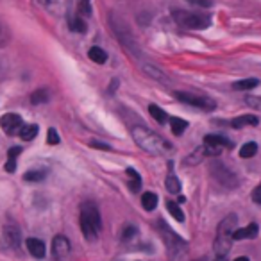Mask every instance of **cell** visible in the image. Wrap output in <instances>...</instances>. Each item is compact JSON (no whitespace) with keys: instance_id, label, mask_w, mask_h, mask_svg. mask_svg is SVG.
<instances>
[{"instance_id":"1","label":"cell","mask_w":261,"mask_h":261,"mask_svg":"<svg viewBox=\"0 0 261 261\" xmlns=\"http://www.w3.org/2000/svg\"><path fill=\"white\" fill-rule=\"evenodd\" d=\"M130 134H132L138 147L142 148V150H145V152H148V154L166 156L172 150V145L166 142L165 138H161L160 134H156V132L145 129V127L138 125V127H134V129L130 130Z\"/></svg>"},{"instance_id":"2","label":"cell","mask_w":261,"mask_h":261,"mask_svg":"<svg viewBox=\"0 0 261 261\" xmlns=\"http://www.w3.org/2000/svg\"><path fill=\"white\" fill-rule=\"evenodd\" d=\"M79 224H81V231L88 242H95L102 229L101 213L97 209L95 204L91 202H84L81 206V215H79Z\"/></svg>"},{"instance_id":"3","label":"cell","mask_w":261,"mask_h":261,"mask_svg":"<svg viewBox=\"0 0 261 261\" xmlns=\"http://www.w3.org/2000/svg\"><path fill=\"white\" fill-rule=\"evenodd\" d=\"M236 224H238L236 215L231 213V215H227L226 218L218 224V227H217V236H215V242H213V249H215V254L218 256V258H226V254L231 250L232 232L236 229Z\"/></svg>"},{"instance_id":"4","label":"cell","mask_w":261,"mask_h":261,"mask_svg":"<svg viewBox=\"0 0 261 261\" xmlns=\"http://www.w3.org/2000/svg\"><path fill=\"white\" fill-rule=\"evenodd\" d=\"M172 18L175 20V24L184 27V29H190V30H202V29H208L211 25V18L209 14H202V13H190V11H174Z\"/></svg>"},{"instance_id":"5","label":"cell","mask_w":261,"mask_h":261,"mask_svg":"<svg viewBox=\"0 0 261 261\" xmlns=\"http://www.w3.org/2000/svg\"><path fill=\"white\" fill-rule=\"evenodd\" d=\"M209 168H211V174H213L215 179H217L220 184H224L227 188H236L238 186L236 175H234L222 161H213V163L209 165Z\"/></svg>"},{"instance_id":"6","label":"cell","mask_w":261,"mask_h":261,"mask_svg":"<svg viewBox=\"0 0 261 261\" xmlns=\"http://www.w3.org/2000/svg\"><path fill=\"white\" fill-rule=\"evenodd\" d=\"M179 101L184 102V104H188V106H195L199 109H204V111H213L217 104L215 101L208 99V97H197V95H191V93H184V91H177L175 93Z\"/></svg>"},{"instance_id":"7","label":"cell","mask_w":261,"mask_h":261,"mask_svg":"<svg viewBox=\"0 0 261 261\" xmlns=\"http://www.w3.org/2000/svg\"><path fill=\"white\" fill-rule=\"evenodd\" d=\"M0 127L4 129L6 134L14 136V134H18L20 129L24 127V120H22V116L16 113H7L0 118Z\"/></svg>"},{"instance_id":"8","label":"cell","mask_w":261,"mask_h":261,"mask_svg":"<svg viewBox=\"0 0 261 261\" xmlns=\"http://www.w3.org/2000/svg\"><path fill=\"white\" fill-rule=\"evenodd\" d=\"M52 256L54 260L58 261H65L68 256H70V242L68 238L63 236V234H58V236L52 240Z\"/></svg>"},{"instance_id":"9","label":"cell","mask_w":261,"mask_h":261,"mask_svg":"<svg viewBox=\"0 0 261 261\" xmlns=\"http://www.w3.org/2000/svg\"><path fill=\"white\" fill-rule=\"evenodd\" d=\"M36 2L52 14H65L70 6V0H36Z\"/></svg>"},{"instance_id":"10","label":"cell","mask_w":261,"mask_h":261,"mask_svg":"<svg viewBox=\"0 0 261 261\" xmlns=\"http://www.w3.org/2000/svg\"><path fill=\"white\" fill-rule=\"evenodd\" d=\"M4 242L9 249H18L20 247V240H22V234H20V229L16 226H6L4 227Z\"/></svg>"},{"instance_id":"11","label":"cell","mask_w":261,"mask_h":261,"mask_svg":"<svg viewBox=\"0 0 261 261\" xmlns=\"http://www.w3.org/2000/svg\"><path fill=\"white\" fill-rule=\"evenodd\" d=\"M260 232V227L258 224H249L247 227H242V229H234L232 232V240H254Z\"/></svg>"},{"instance_id":"12","label":"cell","mask_w":261,"mask_h":261,"mask_svg":"<svg viewBox=\"0 0 261 261\" xmlns=\"http://www.w3.org/2000/svg\"><path fill=\"white\" fill-rule=\"evenodd\" d=\"M204 145L224 150V148L231 147V142L226 136H220V134H208V136H204Z\"/></svg>"},{"instance_id":"13","label":"cell","mask_w":261,"mask_h":261,"mask_svg":"<svg viewBox=\"0 0 261 261\" xmlns=\"http://www.w3.org/2000/svg\"><path fill=\"white\" fill-rule=\"evenodd\" d=\"M27 250H29L30 256H34V258H43L45 256V244H43L42 240H38V238H27Z\"/></svg>"},{"instance_id":"14","label":"cell","mask_w":261,"mask_h":261,"mask_svg":"<svg viewBox=\"0 0 261 261\" xmlns=\"http://www.w3.org/2000/svg\"><path fill=\"white\" fill-rule=\"evenodd\" d=\"M260 124V118L254 116V115H244V116H238V118L232 120V125L236 129H242V127H256Z\"/></svg>"},{"instance_id":"15","label":"cell","mask_w":261,"mask_h":261,"mask_svg":"<svg viewBox=\"0 0 261 261\" xmlns=\"http://www.w3.org/2000/svg\"><path fill=\"white\" fill-rule=\"evenodd\" d=\"M148 113H150V116H152V118L156 120V122H158V124H166V122H168V115H166V111L165 109H161L160 106H156V104H150V106H148Z\"/></svg>"},{"instance_id":"16","label":"cell","mask_w":261,"mask_h":261,"mask_svg":"<svg viewBox=\"0 0 261 261\" xmlns=\"http://www.w3.org/2000/svg\"><path fill=\"white\" fill-rule=\"evenodd\" d=\"M88 58L93 63H97V65H104L107 61V54H106V50H102L101 47H91L88 50Z\"/></svg>"},{"instance_id":"17","label":"cell","mask_w":261,"mask_h":261,"mask_svg":"<svg viewBox=\"0 0 261 261\" xmlns=\"http://www.w3.org/2000/svg\"><path fill=\"white\" fill-rule=\"evenodd\" d=\"M142 206L145 211H154L156 206H158V195L152 193V191H147L142 195Z\"/></svg>"},{"instance_id":"18","label":"cell","mask_w":261,"mask_h":261,"mask_svg":"<svg viewBox=\"0 0 261 261\" xmlns=\"http://www.w3.org/2000/svg\"><path fill=\"white\" fill-rule=\"evenodd\" d=\"M20 138L24 140V142H30V140H34L38 136V125L36 124H29V125H24L22 129H20Z\"/></svg>"},{"instance_id":"19","label":"cell","mask_w":261,"mask_h":261,"mask_svg":"<svg viewBox=\"0 0 261 261\" xmlns=\"http://www.w3.org/2000/svg\"><path fill=\"white\" fill-rule=\"evenodd\" d=\"M260 84L258 79H244V81H236V83H232V89H236V91H247V89H254L256 86Z\"/></svg>"},{"instance_id":"20","label":"cell","mask_w":261,"mask_h":261,"mask_svg":"<svg viewBox=\"0 0 261 261\" xmlns=\"http://www.w3.org/2000/svg\"><path fill=\"white\" fill-rule=\"evenodd\" d=\"M47 177V170L45 168H36V170H29V172L25 174L24 179L27 183H40L43 179Z\"/></svg>"},{"instance_id":"21","label":"cell","mask_w":261,"mask_h":261,"mask_svg":"<svg viewBox=\"0 0 261 261\" xmlns=\"http://www.w3.org/2000/svg\"><path fill=\"white\" fill-rule=\"evenodd\" d=\"M143 70H145V73H147V75L154 77L156 81H161V83H163V81H168V77L163 73V70H160L158 66L150 65V63H148V65H143Z\"/></svg>"},{"instance_id":"22","label":"cell","mask_w":261,"mask_h":261,"mask_svg":"<svg viewBox=\"0 0 261 261\" xmlns=\"http://www.w3.org/2000/svg\"><path fill=\"white\" fill-rule=\"evenodd\" d=\"M127 175L130 177L129 181L130 191H140V188H142V177H140V174L134 168H127Z\"/></svg>"},{"instance_id":"23","label":"cell","mask_w":261,"mask_h":261,"mask_svg":"<svg viewBox=\"0 0 261 261\" xmlns=\"http://www.w3.org/2000/svg\"><path fill=\"white\" fill-rule=\"evenodd\" d=\"M168 122H170L172 132L175 134V136H181L184 130H186V127H188V122H186V120H183V118H170Z\"/></svg>"},{"instance_id":"24","label":"cell","mask_w":261,"mask_h":261,"mask_svg":"<svg viewBox=\"0 0 261 261\" xmlns=\"http://www.w3.org/2000/svg\"><path fill=\"white\" fill-rule=\"evenodd\" d=\"M68 25H70V29L75 30V32H86V22H84L79 14L72 16L70 20H68Z\"/></svg>"},{"instance_id":"25","label":"cell","mask_w":261,"mask_h":261,"mask_svg":"<svg viewBox=\"0 0 261 261\" xmlns=\"http://www.w3.org/2000/svg\"><path fill=\"white\" fill-rule=\"evenodd\" d=\"M77 14L81 18L91 16V0H77Z\"/></svg>"},{"instance_id":"26","label":"cell","mask_w":261,"mask_h":261,"mask_svg":"<svg viewBox=\"0 0 261 261\" xmlns=\"http://www.w3.org/2000/svg\"><path fill=\"white\" fill-rule=\"evenodd\" d=\"M166 190L170 191V193H174V195H177L179 191H181V181L174 174H170L166 177Z\"/></svg>"},{"instance_id":"27","label":"cell","mask_w":261,"mask_h":261,"mask_svg":"<svg viewBox=\"0 0 261 261\" xmlns=\"http://www.w3.org/2000/svg\"><path fill=\"white\" fill-rule=\"evenodd\" d=\"M166 209H168V213L172 215L174 218L177 220V222H184V213L183 209L179 208L175 202H166Z\"/></svg>"},{"instance_id":"28","label":"cell","mask_w":261,"mask_h":261,"mask_svg":"<svg viewBox=\"0 0 261 261\" xmlns=\"http://www.w3.org/2000/svg\"><path fill=\"white\" fill-rule=\"evenodd\" d=\"M256 152H258V145H256L254 142H249V143H245L244 147L240 148V156L242 158H252V156H256Z\"/></svg>"},{"instance_id":"29","label":"cell","mask_w":261,"mask_h":261,"mask_svg":"<svg viewBox=\"0 0 261 261\" xmlns=\"http://www.w3.org/2000/svg\"><path fill=\"white\" fill-rule=\"evenodd\" d=\"M30 102L32 104H45V102H48V91L47 89H36L34 93L30 95Z\"/></svg>"},{"instance_id":"30","label":"cell","mask_w":261,"mask_h":261,"mask_svg":"<svg viewBox=\"0 0 261 261\" xmlns=\"http://www.w3.org/2000/svg\"><path fill=\"white\" fill-rule=\"evenodd\" d=\"M59 142H61V140H59L58 130L50 127V129H48V132H47V143H48V145H58Z\"/></svg>"},{"instance_id":"31","label":"cell","mask_w":261,"mask_h":261,"mask_svg":"<svg viewBox=\"0 0 261 261\" xmlns=\"http://www.w3.org/2000/svg\"><path fill=\"white\" fill-rule=\"evenodd\" d=\"M134 234H136V227L134 226H125L124 231H122V238H124V240H130Z\"/></svg>"},{"instance_id":"32","label":"cell","mask_w":261,"mask_h":261,"mask_svg":"<svg viewBox=\"0 0 261 261\" xmlns=\"http://www.w3.org/2000/svg\"><path fill=\"white\" fill-rule=\"evenodd\" d=\"M245 102H247L250 107H254V109H261V97H249Z\"/></svg>"},{"instance_id":"33","label":"cell","mask_w":261,"mask_h":261,"mask_svg":"<svg viewBox=\"0 0 261 261\" xmlns=\"http://www.w3.org/2000/svg\"><path fill=\"white\" fill-rule=\"evenodd\" d=\"M20 154H22V147H11V148H9V152H7V160L16 161V158Z\"/></svg>"},{"instance_id":"34","label":"cell","mask_w":261,"mask_h":261,"mask_svg":"<svg viewBox=\"0 0 261 261\" xmlns=\"http://www.w3.org/2000/svg\"><path fill=\"white\" fill-rule=\"evenodd\" d=\"M190 4H193V6H199V7H211L213 6V2L211 0H188Z\"/></svg>"},{"instance_id":"35","label":"cell","mask_w":261,"mask_h":261,"mask_svg":"<svg viewBox=\"0 0 261 261\" xmlns=\"http://www.w3.org/2000/svg\"><path fill=\"white\" fill-rule=\"evenodd\" d=\"M89 147L101 148V150H109V148H111L107 143H102V142H99V140H91V142H89Z\"/></svg>"},{"instance_id":"36","label":"cell","mask_w":261,"mask_h":261,"mask_svg":"<svg viewBox=\"0 0 261 261\" xmlns=\"http://www.w3.org/2000/svg\"><path fill=\"white\" fill-rule=\"evenodd\" d=\"M252 201H254L256 204H261V184L252 191Z\"/></svg>"},{"instance_id":"37","label":"cell","mask_w":261,"mask_h":261,"mask_svg":"<svg viewBox=\"0 0 261 261\" xmlns=\"http://www.w3.org/2000/svg\"><path fill=\"white\" fill-rule=\"evenodd\" d=\"M7 38H9L7 30L4 29V27H0V45H6V43H7Z\"/></svg>"},{"instance_id":"38","label":"cell","mask_w":261,"mask_h":261,"mask_svg":"<svg viewBox=\"0 0 261 261\" xmlns=\"http://www.w3.org/2000/svg\"><path fill=\"white\" fill-rule=\"evenodd\" d=\"M14 168H16V161H14V160H7V163H6V172L13 174V172H14Z\"/></svg>"},{"instance_id":"39","label":"cell","mask_w":261,"mask_h":261,"mask_svg":"<svg viewBox=\"0 0 261 261\" xmlns=\"http://www.w3.org/2000/svg\"><path fill=\"white\" fill-rule=\"evenodd\" d=\"M116 84H118V81H116V79H113V83H111V88H109V91H111V93H113L115 89H116Z\"/></svg>"},{"instance_id":"40","label":"cell","mask_w":261,"mask_h":261,"mask_svg":"<svg viewBox=\"0 0 261 261\" xmlns=\"http://www.w3.org/2000/svg\"><path fill=\"white\" fill-rule=\"evenodd\" d=\"M234 261H249V258H245V256H240V258H236Z\"/></svg>"},{"instance_id":"41","label":"cell","mask_w":261,"mask_h":261,"mask_svg":"<svg viewBox=\"0 0 261 261\" xmlns=\"http://www.w3.org/2000/svg\"><path fill=\"white\" fill-rule=\"evenodd\" d=\"M215 261H226V258H217Z\"/></svg>"}]
</instances>
